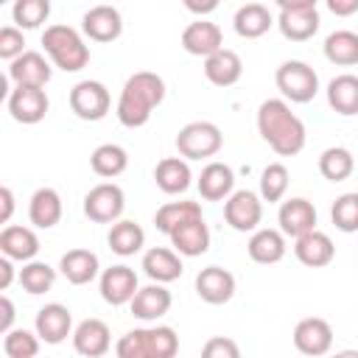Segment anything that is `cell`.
I'll use <instances>...</instances> for the list:
<instances>
[{
  "label": "cell",
  "instance_id": "6da1fadb",
  "mask_svg": "<svg viewBox=\"0 0 358 358\" xmlns=\"http://www.w3.org/2000/svg\"><path fill=\"white\" fill-rule=\"evenodd\" d=\"M257 131L280 157H296L305 148V123L291 112L288 101L268 98L257 106Z\"/></svg>",
  "mask_w": 358,
  "mask_h": 358
},
{
  "label": "cell",
  "instance_id": "7a4b0ae2",
  "mask_svg": "<svg viewBox=\"0 0 358 358\" xmlns=\"http://www.w3.org/2000/svg\"><path fill=\"white\" fill-rule=\"evenodd\" d=\"M165 101V81L162 76L151 73V70H140L131 73L120 90L115 115L120 120V126L126 129H140L151 120L154 109Z\"/></svg>",
  "mask_w": 358,
  "mask_h": 358
},
{
  "label": "cell",
  "instance_id": "3957f363",
  "mask_svg": "<svg viewBox=\"0 0 358 358\" xmlns=\"http://www.w3.org/2000/svg\"><path fill=\"white\" fill-rule=\"evenodd\" d=\"M176 352H179V336L168 324L134 327L123 333L115 344L117 358H176Z\"/></svg>",
  "mask_w": 358,
  "mask_h": 358
},
{
  "label": "cell",
  "instance_id": "277c9868",
  "mask_svg": "<svg viewBox=\"0 0 358 358\" xmlns=\"http://www.w3.org/2000/svg\"><path fill=\"white\" fill-rule=\"evenodd\" d=\"M42 48L50 56V62L64 73H78L90 64V48L84 42V36L76 28L64 25V22H56V25L45 28Z\"/></svg>",
  "mask_w": 358,
  "mask_h": 358
},
{
  "label": "cell",
  "instance_id": "5b68a950",
  "mask_svg": "<svg viewBox=\"0 0 358 358\" xmlns=\"http://www.w3.org/2000/svg\"><path fill=\"white\" fill-rule=\"evenodd\" d=\"M274 81H277V90L282 92V101H291V103H308L319 92V76L302 59L282 62L274 73Z\"/></svg>",
  "mask_w": 358,
  "mask_h": 358
},
{
  "label": "cell",
  "instance_id": "8992f818",
  "mask_svg": "<svg viewBox=\"0 0 358 358\" xmlns=\"http://www.w3.org/2000/svg\"><path fill=\"white\" fill-rule=\"evenodd\" d=\"M224 145V134L213 120H190L176 134V151L182 159H207L215 157Z\"/></svg>",
  "mask_w": 358,
  "mask_h": 358
},
{
  "label": "cell",
  "instance_id": "52a82bcc",
  "mask_svg": "<svg viewBox=\"0 0 358 358\" xmlns=\"http://www.w3.org/2000/svg\"><path fill=\"white\" fill-rule=\"evenodd\" d=\"M277 28L291 42H305L319 31V8L316 0H280Z\"/></svg>",
  "mask_w": 358,
  "mask_h": 358
},
{
  "label": "cell",
  "instance_id": "ba28073f",
  "mask_svg": "<svg viewBox=\"0 0 358 358\" xmlns=\"http://www.w3.org/2000/svg\"><path fill=\"white\" fill-rule=\"evenodd\" d=\"M126 210V193L115 182H101L84 196V215L95 224H117Z\"/></svg>",
  "mask_w": 358,
  "mask_h": 358
},
{
  "label": "cell",
  "instance_id": "9c48e42d",
  "mask_svg": "<svg viewBox=\"0 0 358 358\" xmlns=\"http://www.w3.org/2000/svg\"><path fill=\"white\" fill-rule=\"evenodd\" d=\"M109 106H112V98H109V90L101 81L84 78V81L73 84V90H70V109H73L76 117L95 123V120L106 117Z\"/></svg>",
  "mask_w": 358,
  "mask_h": 358
},
{
  "label": "cell",
  "instance_id": "30bf717a",
  "mask_svg": "<svg viewBox=\"0 0 358 358\" xmlns=\"http://www.w3.org/2000/svg\"><path fill=\"white\" fill-rule=\"evenodd\" d=\"M224 221L235 232H257L263 221V199L255 190H235L224 201Z\"/></svg>",
  "mask_w": 358,
  "mask_h": 358
},
{
  "label": "cell",
  "instance_id": "8fae6325",
  "mask_svg": "<svg viewBox=\"0 0 358 358\" xmlns=\"http://www.w3.org/2000/svg\"><path fill=\"white\" fill-rule=\"evenodd\" d=\"M98 288H101V299L120 308V305H131L134 294L140 291V280H137V271L126 263H117V266H109L101 271L98 277Z\"/></svg>",
  "mask_w": 358,
  "mask_h": 358
},
{
  "label": "cell",
  "instance_id": "7c38bea8",
  "mask_svg": "<svg viewBox=\"0 0 358 358\" xmlns=\"http://www.w3.org/2000/svg\"><path fill=\"white\" fill-rule=\"evenodd\" d=\"M294 347L305 355V358H319L327 355L333 347V327L327 319L322 316H308L299 319L294 327Z\"/></svg>",
  "mask_w": 358,
  "mask_h": 358
},
{
  "label": "cell",
  "instance_id": "4fadbf2b",
  "mask_svg": "<svg viewBox=\"0 0 358 358\" xmlns=\"http://www.w3.org/2000/svg\"><path fill=\"white\" fill-rule=\"evenodd\" d=\"M8 112L17 123H25V126H34L39 123L48 109H50V101H48V92L45 87H14L8 92Z\"/></svg>",
  "mask_w": 358,
  "mask_h": 358
},
{
  "label": "cell",
  "instance_id": "5bb4252c",
  "mask_svg": "<svg viewBox=\"0 0 358 358\" xmlns=\"http://www.w3.org/2000/svg\"><path fill=\"white\" fill-rule=\"evenodd\" d=\"M277 224H280L282 235L296 241V238H302V235L316 229V207L302 196L285 199L280 204V210H277Z\"/></svg>",
  "mask_w": 358,
  "mask_h": 358
},
{
  "label": "cell",
  "instance_id": "9a60e30c",
  "mask_svg": "<svg viewBox=\"0 0 358 358\" xmlns=\"http://www.w3.org/2000/svg\"><path fill=\"white\" fill-rule=\"evenodd\" d=\"M34 330L45 344H62L67 336H73V313L62 302H48L45 308L36 310Z\"/></svg>",
  "mask_w": 358,
  "mask_h": 358
},
{
  "label": "cell",
  "instance_id": "2e32d148",
  "mask_svg": "<svg viewBox=\"0 0 358 358\" xmlns=\"http://www.w3.org/2000/svg\"><path fill=\"white\" fill-rule=\"evenodd\" d=\"M73 350L84 358H101L112 347V333L103 319H84L73 330Z\"/></svg>",
  "mask_w": 358,
  "mask_h": 358
},
{
  "label": "cell",
  "instance_id": "e0dca14e",
  "mask_svg": "<svg viewBox=\"0 0 358 358\" xmlns=\"http://www.w3.org/2000/svg\"><path fill=\"white\" fill-rule=\"evenodd\" d=\"M182 48L190 56L210 59L213 53H218L224 48V34H221V28L215 22L199 17L190 25H185V31H182Z\"/></svg>",
  "mask_w": 358,
  "mask_h": 358
},
{
  "label": "cell",
  "instance_id": "ac0fdd59",
  "mask_svg": "<svg viewBox=\"0 0 358 358\" xmlns=\"http://www.w3.org/2000/svg\"><path fill=\"white\" fill-rule=\"evenodd\" d=\"M196 294L207 305H224L235 296V274L221 266H207L196 274Z\"/></svg>",
  "mask_w": 358,
  "mask_h": 358
},
{
  "label": "cell",
  "instance_id": "d6986e66",
  "mask_svg": "<svg viewBox=\"0 0 358 358\" xmlns=\"http://www.w3.org/2000/svg\"><path fill=\"white\" fill-rule=\"evenodd\" d=\"M81 31L92 42H115L123 34V17L115 6H92L81 17Z\"/></svg>",
  "mask_w": 358,
  "mask_h": 358
},
{
  "label": "cell",
  "instance_id": "ffe728a7",
  "mask_svg": "<svg viewBox=\"0 0 358 358\" xmlns=\"http://www.w3.org/2000/svg\"><path fill=\"white\" fill-rule=\"evenodd\" d=\"M196 185H199V193H201L204 201H221V199L227 201L235 193V173L227 162L213 159L201 168Z\"/></svg>",
  "mask_w": 358,
  "mask_h": 358
},
{
  "label": "cell",
  "instance_id": "44dd1931",
  "mask_svg": "<svg viewBox=\"0 0 358 358\" xmlns=\"http://www.w3.org/2000/svg\"><path fill=\"white\" fill-rule=\"evenodd\" d=\"M50 76H53L50 62L39 50H25L20 59H14L8 64V78L17 87H45L50 81Z\"/></svg>",
  "mask_w": 358,
  "mask_h": 358
},
{
  "label": "cell",
  "instance_id": "7402d4cb",
  "mask_svg": "<svg viewBox=\"0 0 358 358\" xmlns=\"http://www.w3.org/2000/svg\"><path fill=\"white\" fill-rule=\"evenodd\" d=\"M294 255H296V260H299L302 266H308V268H322V266H330V263H333L336 246H333V241H330L327 232L313 229V232H308V235H302V238L294 241Z\"/></svg>",
  "mask_w": 358,
  "mask_h": 358
},
{
  "label": "cell",
  "instance_id": "603a6c76",
  "mask_svg": "<svg viewBox=\"0 0 358 358\" xmlns=\"http://www.w3.org/2000/svg\"><path fill=\"white\" fill-rule=\"evenodd\" d=\"M140 266H143L145 277H148L151 282H159V285L179 280L182 271H185L182 257H179L173 249H168V246H151V249L143 255V263H140Z\"/></svg>",
  "mask_w": 358,
  "mask_h": 358
},
{
  "label": "cell",
  "instance_id": "cb8c5ba5",
  "mask_svg": "<svg viewBox=\"0 0 358 358\" xmlns=\"http://www.w3.org/2000/svg\"><path fill=\"white\" fill-rule=\"evenodd\" d=\"M0 252L8 260H20V263H31L39 252V238L31 227H20V224H8L0 232Z\"/></svg>",
  "mask_w": 358,
  "mask_h": 358
},
{
  "label": "cell",
  "instance_id": "d4e9b609",
  "mask_svg": "<svg viewBox=\"0 0 358 358\" xmlns=\"http://www.w3.org/2000/svg\"><path fill=\"white\" fill-rule=\"evenodd\" d=\"M171 305H173V296H171V291L165 288V285H159V282H151V285H143L137 294H134V299H131V316L134 319H143V322H157L159 316H165L168 310H171Z\"/></svg>",
  "mask_w": 358,
  "mask_h": 358
},
{
  "label": "cell",
  "instance_id": "484cf974",
  "mask_svg": "<svg viewBox=\"0 0 358 358\" xmlns=\"http://www.w3.org/2000/svg\"><path fill=\"white\" fill-rule=\"evenodd\" d=\"M59 271L70 285H87L101 274V260L90 249H70L62 255Z\"/></svg>",
  "mask_w": 358,
  "mask_h": 358
},
{
  "label": "cell",
  "instance_id": "4316f807",
  "mask_svg": "<svg viewBox=\"0 0 358 358\" xmlns=\"http://www.w3.org/2000/svg\"><path fill=\"white\" fill-rule=\"evenodd\" d=\"M168 238H171L173 252L182 257H199L210 249V227L204 224V218H193V221L182 224Z\"/></svg>",
  "mask_w": 358,
  "mask_h": 358
},
{
  "label": "cell",
  "instance_id": "83f0119b",
  "mask_svg": "<svg viewBox=\"0 0 358 358\" xmlns=\"http://www.w3.org/2000/svg\"><path fill=\"white\" fill-rule=\"evenodd\" d=\"M62 213H64V204H62V196L59 190L53 187H39L34 190L31 201H28V218L36 229H50L62 221Z\"/></svg>",
  "mask_w": 358,
  "mask_h": 358
},
{
  "label": "cell",
  "instance_id": "f1b7e54d",
  "mask_svg": "<svg viewBox=\"0 0 358 358\" xmlns=\"http://www.w3.org/2000/svg\"><path fill=\"white\" fill-rule=\"evenodd\" d=\"M154 182L168 196L185 193L190 187V182H193V173H190L187 159H182V157H165V159H159L157 168H154Z\"/></svg>",
  "mask_w": 358,
  "mask_h": 358
},
{
  "label": "cell",
  "instance_id": "f546056e",
  "mask_svg": "<svg viewBox=\"0 0 358 358\" xmlns=\"http://www.w3.org/2000/svg\"><path fill=\"white\" fill-rule=\"evenodd\" d=\"M246 252H249V257H252L255 263H260V266L280 263V260L285 257V252H288L285 235H282L280 229H271V227L257 229V232H252V238H249V243H246Z\"/></svg>",
  "mask_w": 358,
  "mask_h": 358
},
{
  "label": "cell",
  "instance_id": "4dcf8cb0",
  "mask_svg": "<svg viewBox=\"0 0 358 358\" xmlns=\"http://www.w3.org/2000/svg\"><path fill=\"white\" fill-rule=\"evenodd\" d=\"M204 76L215 87H232L243 76V62H241V56L235 50L221 48L218 53H213L210 59H204Z\"/></svg>",
  "mask_w": 358,
  "mask_h": 358
},
{
  "label": "cell",
  "instance_id": "1f68e13d",
  "mask_svg": "<svg viewBox=\"0 0 358 358\" xmlns=\"http://www.w3.org/2000/svg\"><path fill=\"white\" fill-rule=\"evenodd\" d=\"M271 25H274V17H271L268 6H263V3H246L232 17V28L243 39H257V36L268 34Z\"/></svg>",
  "mask_w": 358,
  "mask_h": 358
},
{
  "label": "cell",
  "instance_id": "d6a6232c",
  "mask_svg": "<svg viewBox=\"0 0 358 358\" xmlns=\"http://www.w3.org/2000/svg\"><path fill=\"white\" fill-rule=\"evenodd\" d=\"M327 103L333 112L352 117L358 115V76L352 73H341L336 78H330L327 84Z\"/></svg>",
  "mask_w": 358,
  "mask_h": 358
},
{
  "label": "cell",
  "instance_id": "836d02e7",
  "mask_svg": "<svg viewBox=\"0 0 358 358\" xmlns=\"http://www.w3.org/2000/svg\"><path fill=\"white\" fill-rule=\"evenodd\" d=\"M106 243L115 255L120 257H131L134 252H140L145 246V232L137 221H129V218H120L117 224H112L109 235H106Z\"/></svg>",
  "mask_w": 358,
  "mask_h": 358
},
{
  "label": "cell",
  "instance_id": "e575fe53",
  "mask_svg": "<svg viewBox=\"0 0 358 358\" xmlns=\"http://www.w3.org/2000/svg\"><path fill=\"white\" fill-rule=\"evenodd\" d=\"M193 218H204L201 215V204L199 201H168L157 210L154 215V227L165 235H171L173 229H179L182 224L193 221Z\"/></svg>",
  "mask_w": 358,
  "mask_h": 358
},
{
  "label": "cell",
  "instance_id": "d590c367",
  "mask_svg": "<svg viewBox=\"0 0 358 358\" xmlns=\"http://www.w3.org/2000/svg\"><path fill=\"white\" fill-rule=\"evenodd\" d=\"M324 59L338 64V67H352L358 64V34L355 31H333L324 39Z\"/></svg>",
  "mask_w": 358,
  "mask_h": 358
},
{
  "label": "cell",
  "instance_id": "8d00e7d4",
  "mask_svg": "<svg viewBox=\"0 0 358 358\" xmlns=\"http://www.w3.org/2000/svg\"><path fill=\"white\" fill-rule=\"evenodd\" d=\"M90 165H92V171H95L98 176L115 179V176H120V173L129 168V154H126V148L117 145V143H103V145H98V148L92 151Z\"/></svg>",
  "mask_w": 358,
  "mask_h": 358
},
{
  "label": "cell",
  "instance_id": "74e56055",
  "mask_svg": "<svg viewBox=\"0 0 358 358\" xmlns=\"http://www.w3.org/2000/svg\"><path fill=\"white\" fill-rule=\"evenodd\" d=\"M355 171V157L344 145H330L319 154V173L330 182H344Z\"/></svg>",
  "mask_w": 358,
  "mask_h": 358
},
{
  "label": "cell",
  "instance_id": "f35d334b",
  "mask_svg": "<svg viewBox=\"0 0 358 358\" xmlns=\"http://www.w3.org/2000/svg\"><path fill=\"white\" fill-rule=\"evenodd\" d=\"M17 280H20V285H22L28 294L39 296V294H45V291L53 288V282H56V268L48 266V263H42V260H31V263H22Z\"/></svg>",
  "mask_w": 358,
  "mask_h": 358
},
{
  "label": "cell",
  "instance_id": "ab89813d",
  "mask_svg": "<svg viewBox=\"0 0 358 358\" xmlns=\"http://www.w3.org/2000/svg\"><path fill=\"white\" fill-rule=\"evenodd\" d=\"M39 341L42 338L36 336V330L14 327L3 336V352H6V358H36Z\"/></svg>",
  "mask_w": 358,
  "mask_h": 358
},
{
  "label": "cell",
  "instance_id": "60d3db41",
  "mask_svg": "<svg viewBox=\"0 0 358 358\" xmlns=\"http://www.w3.org/2000/svg\"><path fill=\"white\" fill-rule=\"evenodd\" d=\"M50 14V3L48 0H17L11 6V17H14V25L20 31H31V28H39Z\"/></svg>",
  "mask_w": 358,
  "mask_h": 358
},
{
  "label": "cell",
  "instance_id": "b9f144b4",
  "mask_svg": "<svg viewBox=\"0 0 358 358\" xmlns=\"http://www.w3.org/2000/svg\"><path fill=\"white\" fill-rule=\"evenodd\" d=\"M288 168L282 162H268L260 173V199L263 201H280L288 190Z\"/></svg>",
  "mask_w": 358,
  "mask_h": 358
},
{
  "label": "cell",
  "instance_id": "7bdbcfd3",
  "mask_svg": "<svg viewBox=\"0 0 358 358\" xmlns=\"http://www.w3.org/2000/svg\"><path fill=\"white\" fill-rule=\"evenodd\" d=\"M330 218H333L336 229H341V232H358V190L341 193L333 201V207H330Z\"/></svg>",
  "mask_w": 358,
  "mask_h": 358
},
{
  "label": "cell",
  "instance_id": "ee69618b",
  "mask_svg": "<svg viewBox=\"0 0 358 358\" xmlns=\"http://www.w3.org/2000/svg\"><path fill=\"white\" fill-rule=\"evenodd\" d=\"M22 53H25V36H22V31L17 25H3L0 28V56L11 64Z\"/></svg>",
  "mask_w": 358,
  "mask_h": 358
},
{
  "label": "cell",
  "instance_id": "f6af8a7d",
  "mask_svg": "<svg viewBox=\"0 0 358 358\" xmlns=\"http://www.w3.org/2000/svg\"><path fill=\"white\" fill-rule=\"evenodd\" d=\"M201 358H243L238 341L227 338V336H213L204 341L201 347Z\"/></svg>",
  "mask_w": 358,
  "mask_h": 358
},
{
  "label": "cell",
  "instance_id": "bcb514c9",
  "mask_svg": "<svg viewBox=\"0 0 358 358\" xmlns=\"http://www.w3.org/2000/svg\"><path fill=\"white\" fill-rule=\"evenodd\" d=\"M0 310H3V316H0V333L6 336L8 330H14V302L6 294L0 296Z\"/></svg>",
  "mask_w": 358,
  "mask_h": 358
},
{
  "label": "cell",
  "instance_id": "7dc6e473",
  "mask_svg": "<svg viewBox=\"0 0 358 358\" xmlns=\"http://www.w3.org/2000/svg\"><path fill=\"white\" fill-rule=\"evenodd\" d=\"M327 8L336 17H350V14L358 11V0H327Z\"/></svg>",
  "mask_w": 358,
  "mask_h": 358
},
{
  "label": "cell",
  "instance_id": "c3c4849f",
  "mask_svg": "<svg viewBox=\"0 0 358 358\" xmlns=\"http://www.w3.org/2000/svg\"><path fill=\"white\" fill-rule=\"evenodd\" d=\"M0 201H3V213H0V221L3 224H8L11 221V213H14V193H11V187H0Z\"/></svg>",
  "mask_w": 358,
  "mask_h": 358
},
{
  "label": "cell",
  "instance_id": "681fc988",
  "mask_svg": "<svg viewBox=\"0 0 358 358\" xmlns=\"http://www.w3.org/2000/svg\"><path fill=\"white\" fill-rule=\"evenodd\" d=\"M14 282V260L0 257V291H6Z\"/></svg>",
  "mask_w": 358,
  "mask_h": 358
},
{
  "label": "cell",
  "instance_id": "f907efd6",
  "mask_svg": "<svg viewBox=\"0 0 358 358\" xmlns=\"http://www.w3.org/2000/svg\"><path fill=\"white\" fill-rule=\"evenodd\" d=\"M185 8H187V11H193V14H210V11H215V8H218V3H215V0H207V3L185 0Z\"/></svg>",
  "mask_w": 358,
  "mask_h": 358
},
{
  "label": "cell",
  "instance_id": "816d5d0a",
  "mask_svg": "<svg viewBox=\"0 0 358 358\" xmlns=\"http://www.w3.org/2000/svg\"><path fill=\"white\" fill-rule=\"evenodd\" d=\"M333 358H358V350H338Z\"/></svg>",
  "mask_w": 358,
  "mask_h": 358
}]
</instances>
